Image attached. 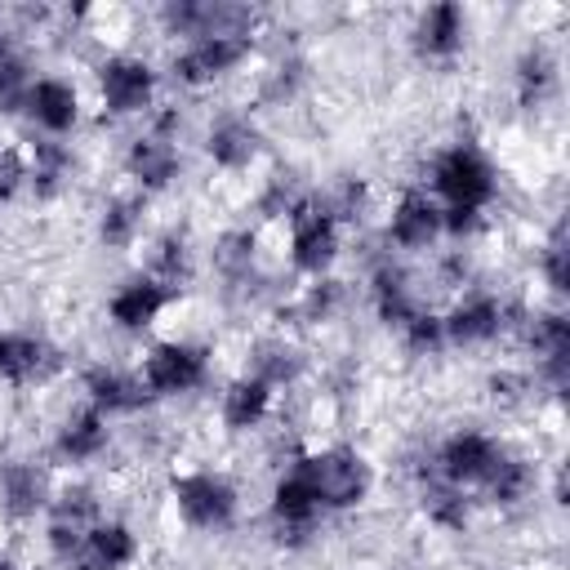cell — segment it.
Returning a JSON list of instances; mask_svg holds the SVG:
<instances>
[{"label":"cell","mask_w":570,"mask_h":570,"mask_svg":"<svg viewBox=\"0 0 570 570\" xmlns=\"http://www.w3.org/2000/svg\"><path fill=\"white\" fill-rule=\"evenodd\" d=\"M539 276L548 285L552 298L570 294V236H566V218H552L543 245H539Z\"/></svg>","instance_id":"74e56055"},{"label":"cell","mask_w":570,"mask_h":570,"mask_svg":"<svg viewBox=\"0 0 570 570\" xmlns=\"http://www.w3.org/2000/svg\"><path fill=\"white\" fill-rule=\"evenodd\" d=\"M156 22L165 36H183V40H209V36L254 40L263 13L240 0H165L156 9Z\"/></svg>","instance_id":"277c9868"},{"label":"cell","mask_w":570,"mask_h":570,"mask_svg":"<svg viewBox=\"0 0 570 570\" xmlns=\"http://www.w3.org/2000/svg\"><path fill=\"white\" fill-rule=\"evenodd\" d=\"M27 191V151L22 147H0V205H13Z\"/></svg>","instance_id":"60d3db41"},{"label":"cell","mask_w":570,"mask_h":570,"mask_svg":"<svg viewBox=\"0 0 570 570\" xmlns=\"http://www.w3.org/2000/svg\"><path fill=\"white\" fill-rule=\"evenodd\" d=\"M45 521L71 525V530H94L102 521V499L89 481H71V485H53V499L45 508Z\"/></svg>","instance_id":"d590c367"},{"label":"cell","mask_w":570,"mask_h":570,"mask_svg":"<svg viewBox=\"0 0 570 570\" xmlns=\"http://www.w3.org/2000/svg\"><path fill=\"white\" fill-rule=\"evenodd\" d=\"M138 557H142L138 530H134L129 521H120V517H102V521L85 534V543H80L71 570H129Z\"/></svg>","instance_id":"d4e9b609"},{"label":"cell","mask_w":570,"mask_h":570,"mask_svg":"<svg viewBox=\"0 0 570 570\" xmlns=\"http://www.w3.org/2000/svg\"><path fill=\"white\" fill-rule=\"evenodd\" d=\"M476 490L485 494L490 508H521L539 490V463L530 454L503 445V454L494 459V468L485 472V481Z\"/></svg>","instance_id":"83f0119b"},{"label":"cell","mask_w":570,"mask_h":570,"mask_svg":"<svg viewBox=\"0 0 570 570\" xmlns=\"http://www.w3.org/2000/svg\"><path fill=\"white\" fill-rule=\"evenodd\" d=\"M481 227H485V209L441 205V236H450V240H472Z\"/></svg>","instance_id":"b9f144b4"},{"label":"cell","mask_w":570,"mask_h":570,"mask_svg":"<svg viewBox=\"0 0 570 570\" xmlns=\"http://www.w3.org/2000/svg\"><path fill=\"white\" fill-rule=\"evenodd\" d=\"M307 352L289 338V334H263L245 347V374H254L258 383H267L272 392L281 387H298L307 379Z\"/></svg>","instance_id":"603a6c76"},{"label":"cell","mask_w":570,"mask_h":570,"mask_svg":"<svg viewBox=\"0 0 570 570\" xmlns=\"http://www.w3.org/2000/svg\"><path fill=\"white\" fill-rule=\"evenodd\" d=\"M214 374V356L205 343H191V338H160L147 347L142 365H138V379L147 383L151 401H169V396H191L209 383Z\"/></svg>","instance_id":"5b68a950"},{"label":"cell","mask_w":570,"mask_h":570,"mask_svg":"<svg viewBox=\"0 0 570 570\" xmlns=\"http://www.w3.org/2000/svg\"><path fill=\"white\" fill-rule=\"evenodd\" d=\"M499 454H503V441H499L494 432L454 428V432H445V436L428 450V468H432L441 481L468 490V485H481V481H485V472L494 468Z\"/></svg>","instance_id":"9c48e42d"},{"label":"cell","mask_w":570,"mask_h":570,"mask_svg":"<svg viewBox=\"0 0 570 570\" xmlns=\"http://www.w3.org/2000/svg\"><path fill=\"white\" fill-rule=\"evenodd\" d=\"M147 134L178 142V134H183V107H178V102H156V107L147 111Z\"/></svg>","instance_id":"ee69618b"},{"label":"cell","mask_w":570,"mask_h":570,"mask_svg":"<svg viewBox=\"0 0 570 570\" xmlns=\"http://www.w3.org/2000/svg\"><path fill=\"white\" fill-rule=\"evenodd\" d=\"M428 191L436 205H463V209H490L499 196V169L476 142H450L428 160Z\"/></svg>","instance_id":"3957f363"},{"label":"cell","mask_w":570,"mask_h":570,"mask_svg":"<svg viewBox=\"0 0 570 570\" xmlns=\"http://www.w3.org/2000/svg\"><path fill=\"white\" fill-rule=\"evenodd\" d=\"M209 258H214L218 281L227 285V294L254 298L267 285V272H263V258H258V232L254 227H227V232H218Z\"/></svg>","instance_id":"e0dca14e"},{"label":"cell","mask_w":570,"mask_h":570,"mask_svg":"<svg viewBox=\"0 0 570 570\" xmlns=\"http://www.w3.org/2000/svg\"><path fill=\"white\" fill-rule=\"evenodd\" d=\"M468 45V9L454 0H436L428 9H419L414 27H410V49L419 62L428 67H450Z\"/></svg>","instance_id":"7c38bea8"},{"label":"cell","mask_w":570,"mask_h":570,"mask_svg":"<svg viewBox=\"0 0 570 570\" xmlns=\"http://www.w3.org/2000/svg\"><path fill=\"white\" fill-rule=\"evenodd\" d=\"M31 85H36L31 53L18 31H4L0 36V116H22Z\"/></svg>","instance_id":"d6a6232c"},{"label":"cell","mask_w":570,"mask_h":570,"mask_svg":"<svg viewBox=\"0 0 570 570\" xmlns=\"http://www.w3.org/2000/svg\"><path fill=\"white\" fill-rule=\"evenodd\" d=\"M254 58V40L240 36H209V40H187L183 49H174L169 58V76L183 89H209L218 80H227L232 71H240Z\"/></svg>","instance_id":"ba28073f"},{"label":"cell","mask_w":570,"mask_h":570,"mask_svg":"<svg viewBox=\"0 0 570 570\" xmlns=\"http://www.w3.org/2000/svg\"><path fill=\"white\" fill-rule=\"evenodd\" d=\"M142 227H147V196H138V191H116V196H107L102 209H98V223H94L98 245L111 249V254L134 249L138 236H142Z\"/></svg>","instance_id":"f546056e"},{"label":"cell","mask_w":570,"mask_h":570,"mask_svg":"<svg viewBox=\"0 0 570 570\" xmlns=\"http://www.w3.org/2000/svg\"><path fill=\"white\" fill-rule=\"evenodd\" d=\"M0 570H27V566H22L13 552H0Z\"/></svg>","instance_id":"f6af8a7d"},{"label":"cell","mask_w":570,"mask_h":570,"mask_svg":"<svg viewBox=\"0 0 570 570\" xmlns=\"http://www.w3.org/2000/svg\"><path fill=\"white\" fill-rule=\"evenodd\" d=\"M191 272H196L191 236H187V232H178V227L160 232V236L151 240V254H147V276H151V281H160V285H169V289L178 294V289L191 281Z\"/></svg>","instance_id":"e575fe53"},{"label":"cell","mask_w":570,"mask_h":570,"mask_svg":"<svg viewBox=\"0 0 570 570\" xmlns=\"http://www.w3.org/2000/svg\"><path fill=\"white\" fill-rule=\"evenodd\" d=\"M0 36H4V13H0Z\"/></svg>","instance_id":"bcb514c9"},{"label":"cell","mask_w":570,"mask_h":570,"mask_svg":"<svg viewBox=\"0 0 570 570\" xmlns=\"http://www.w3.org/2000/svg\"><path fill=\"white\" fill-rule=\"evenodd\" d=\"M419 508H423L428 525H436L441 534H463L468 521H472V499H468V490L441 481L428 463L419 468Z\"/></svg>","instance_id":"1f68e13d"},{"label":"cell","mask_w":570,"mask_h":570,"mask_svg":"<svg viewBox=\"0 0 570 570\" xmlns=\"http://www.w3.org/2000/svg\"><path fill=\"white\" fill-rule=\"evenodd\" d=\"M174 289L169 285H160V281H151L147 272H138V276H129L125 285H116V294L107 298V316H111V325L116 330H125V334H142V330H151L169 307H174Z\"/></svg>","instance_id":"7402d4cb"},{"label":"cell","mask_w":570,"mask_h":570,"mask_svg":"<svg viewBox=\"0 0 570 570\" xmlns=\"http://www.w3.org/2000/svg\"><path fill=\"white\" fill-rule=\"evenodd\" d=\"M321 508L312 499V490L303 485V476L294 468H285L272 485V499H267V521H272V534L281 548H307L316 539V525H321Z\"/></svg>","instance_id":"8fae6325"},{"label":"cell","mask_w":570,"mask_h":570,"mask_svg":"<svg viewBox=\"0 0 570 570\" xmlns=\"http://www.w3.org/2000/svg\"><path fill=\"white\" fill-rule=\"evenodd\" d=\"M80 396L85 405H94L98 414H142L151 405L147 383L138 379V370H120L107 361H94L80 370Z\"/></svg>","instance_id":"ac0fdd59"},{"label":"cell","mask_w":570,"mask_h":570,"mask_svg":"<svg viewBox=\"0 0 570 570\" xmlns=\"http://www.w3.org/2000/svg\"><path fill=\"white\" fill-rule=\"evenodd\" d=\"M303 485L312 490L321 512H352L370 499L374 490V463L356 450V445H321V450H303L289 463Z\"/></svg>","instance_id":"6da1fadb"},{"label":"cell","mask_w":570,"mask_h":570,"mask_svg":"<svg viewBox=\"0 0 570 570\" xmlns=\"http://www.w3.org/2000/svg\"><path fill=\"white\" fill-rule=\"evenodd\" d=\"M441 321H445L450 347H490L508 330V298L490 289H463L450 303V312H441Z\"/></svg>","instance_id":"30bf717a"},{"label":"cell","mask_w":570,"mask_h":570,"mask_svg":"<svg viewBox=\"0 0 570 570\" xmlns=\"http://www.w3.org/2000/svg\"><path fill=\"white\" fill-rule=\"evenodd\" d=\"M347 303V285L338 276H316L307 281L294 298L276 303V321L281 325H330Z\"/></svg>","instance_id":"4dcf8cb0"},{"label":"cell","mask_w":570,"mask_h":570,"mask_svg":"<svg viewBox=\"0 0 570 570\" xmlns=\"http://www.w3.org/2000/svg\"><path fill=\"white\" fill-rule=\"evenodd\" d=\"M285 227H289V245H285L289 249V267L298 276H307V281L330 276L334 263H338V254H343V227L334 223V214H325V205L316 200V191H312V200Z\"/></svg>","instance_id":"52a82bcc"},{"label":"cell","mask_w":570,"mask_h":570,"mask_svg":"<svg viewBox=\"0 0 570 570\" xmlns=\"http://www.w3.org/2000/svg\"><path fill=\"white\" fill-rule=\"evenodd\" d=\"M53 481L36 459H4L0 463V512L9 521H31L49 508Z\"/></svg>","instance_id":"cb8c5ba5"},{"label":"cell","mask_w":570,"mask_h":570,"mask_svg":"<svg viewBox=\"0 0 570 570\" xmlns=\"http://www.w3.org/2000/svg\"><path fill=\"white\" fill-rule=\"evenodd\" d=\"M436 276H441V285H450V289H468V285H472V276H476L472 254H468V249H450V254H441Z\"/></svg>","instance_id":"7bdbcfd3"},{"label":"cell","mask_w":570,"mask_h":570,"mask_svg":"<svg viewBox=\"0 0 570 570\" xmlns=\"http://www.w3.org/2000/svg\"><path fill=\"white\" fill-rule=\"evenodd\" d=\"M94 89L107 116H142L156 107L160 71L142 53H107L94 67Z\"/></svg>","instance_id":"8992f818"},{"label":"cell","mask_w":570,"mask_h":570,"mask_svg":"<svg viewBox=\"0 0 570 570\" xmlns=\"http://www.w3.org/2000/svg\"><path fill=\"white\" fill-rule=\"evenodd\" d=\"M485 396L499 405V410H525L534 396H539V383L525 365H499L485 374Z\"/></svg>","instance_id":"f35d334b"},{"label":"cell","mask_w":570,"mask_h":570,"mask_svg":"<svg viewBox=\"0 0 570 570\" xmlns=\"http://www.w3.org/2000/svg\"><path fill=\"white\" fill-rule=\"evenodd\" d=\"M267 151V138L249 111H223L205 129V156L223 174H249Z\"/></svg>","instance_id":"4fadbf2b"},{"label":"cell","mask_w":570,"mask_h":570,"mask_svg":"<svg viewBox=\"0 0 570 570\" xmlns=\"http://www.w3.org/2000/svg\"><path fill=\"white\" fill-rule=\"evenodd\" d=\"M370 307H374V316H379L387 330H401V325H405L419 307H428V303H423V294H419L414 272H410L401 258L374 254V263H370Z\"/></svg>","instance_id":"5bb4252c"},{"label":"cell","mask_w":570,"mask_h":570,"mask_svg":"<svg viewBox=\"0 0 570 570\" xmlns=\"http://www.w3.org/2000/svg\"><path fill=\"white\" fill-rule=\"evenodd\" d=\"M53 459L62 468H89L98 463L107 450H111V419L98 414L94 405H76L58 428H53V441H49Z\"/></svg>","instance_id":"ffe728a7"},{"label":"cell","mask_w":570,"mask_h":570,"mask_svg":"<svg viewBox=\"0 0 570 570\" xmlns=\"http://www.w3.org/2000/svg\"><path fill=\"white\" fill-rule=\"evenodd\" d=\"M312 191H316V187H307L294 169H272V174L258 183V191H254V209H258L263 223H289V218L312 200Z\"/></svg>","instance_id":"836d02e7"},{"label":"cell","mask_w":570,"mask_h":570,"mask_svg":"<svg viewBox=\"0 0 570 570\" xmlns=\"http://www.w3.org/2000/svg\"><path fill=\"white\" fill-rule=\"evenodd\" d=\"M272 405L276 392L267 383H258L254 374H236L218 396V423L227 432H258L272 419Z\"/></svg>","instance_id":"4316f807"},{"label":"cell","mask_w":570,"mask_h":570,"mask_svg":"<svg viewBox=\"0 0 570 570\" xmlns=\"http://www.w3.org/2000/svg\"><path fill=\"white\" fill-rule=\"evenodd\" d=\"M169 503L183 525L200 534H223L240 521V485L223 468H187L169 476Z\"/></svg>","instance_id":"7a4b0ae2"},{"label":"cell","mask_w":570,"mask_h":570,"mask_svg":"<svg viewBox=\"0 0 570 570\" xmlns=\"http://www.w3.org/2000/svg\"><path fill=\"white\" fill-rule=\"evenodd\" d=\"M120 165H125V178L134 183L138 196H156V191H165V187L178 183V174H183V151H178V142L156 138V134L142 129L138 138L125 142Z\"/></svg>","instance_id":"d6986e66"},{"label":"cell","mask_w":570,"mask_h":570,"mask_svg":"<svg viewBox=\"0 0 570 570\" xmlns=\"http://www.w3.org/2000/svg\"><path fill=\"white\" fill-rule=\"evenodd\" d=\"M22 116L40 129V138H67L80 125L85 102H80V89L67 76H36Z\"/></svg>","instance_id":"44dd1931"},{"label":"cell","mask_w":570,"mask_h":570,"mask_svg":"<svg viewBox=\"0 0 570 570\" xmlns=\"http://www.w3.org/2000/svg\"><path fill=\"white\" fill-rule=\"evenodd\" d=\"M561 89V62L543 40H530L512 62V94L525 111H539Z\"/></svg>","instance_id":"484cf974"},{"label":"cell","mask_w":570,"mask_h":570,"mask_svg":"<svg viewBox=\"0 0 570 570\" xmlns=\"http://www.w3.org/2000/svg\"><path fill=\"white\" fill-rule=\"evenodd\" d=\"M387 245L405 249V254H423L441 240V205L428 187H405L396 200H392V214H387V227H383Z\"/></svg>","instance_id":"2e32d148"},{"label":"cell","mask_w":570,"mask_h":570,"mask_svg":"<svg viewBox=\"0 0 570 570\" xmlns=\"http://www.w3.org/2000/svg\"><path fill=\"white\" fill-rule=\"evenodd\" d=\"M307 85V62L298 53H281L263 76H258V102L263 107H285L303 94Z\"/></svg>","instance_id":"8d00e7d4"},{"label":"cell","mask_w":570,"mask_h":570,"mask_svg":"<svg viewBox=\"0 0 570 570\" xmlns=\"http://www.w3.org/2000/svg\"><path fill=\"white\" fill-rule=\"evenodd\" d=\"M62 370V352L45 334L0 330V383L9 387H40Z\"/></svg>","instance_id":"9a60e30c"},{"label":"cell","mask_w":570,"mask_h":570,"mask_svg":"<svg viewBox=\"0 0 570 570\" xmlns=\"http://www.w3.org/2000/svg\"><path fill=\"white\" fill-rule=\"evenodd\" d=\"M76 174V156L62 138H36L27 147V191L36 200H58L71 187Z\"/></svg>","instance_id":"f1b7e54d"},{"label":"cell","mask_w":570,"mask_h":570,"mask_svg":"<svg viewBox=\"0 0 570 570\" xmlns=\"http://www.w3.org/2000/svg\"><path fill=\"white\" fill-rule=\"evenodd\" d=\"M401 347L410 352V356H441L450 343H445V321H441V312H432V307H419L401 330Z\"/></svg>","instance_id":"ab89813d"}]
</instances>
